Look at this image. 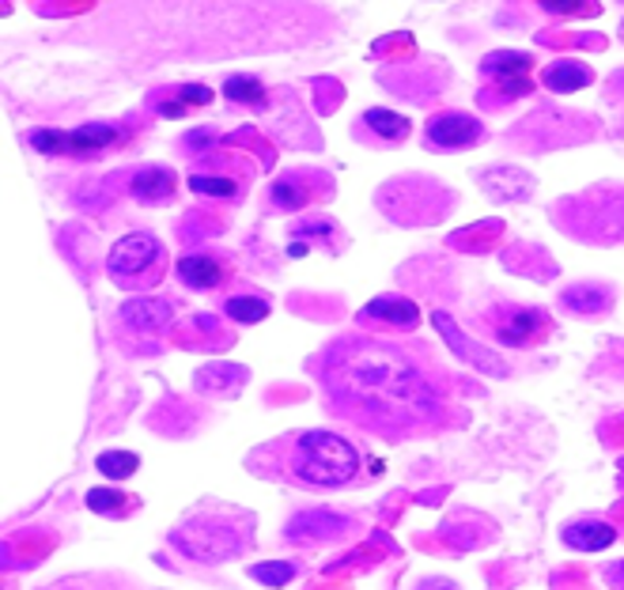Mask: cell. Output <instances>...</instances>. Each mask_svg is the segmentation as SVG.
Listing matches in <instances>:
<instances>
[{"mask_svg":"<svg viewBox=\"0 0 624 590\" xmlns=\"http://www.w3.org/2000/svg\"><path fill=\"white\" fill-rule=\"evenodd\" d=\"M314 371L330 413L382 440H412L447 421L443 383L412 348L352 333L333 341Z\"/></svg>","mask_w":624,"mask_h":590,"instance_id":"6da1fadb","label":"cell"},{"mask_svg":"<svg viewBox=\"0 0 624 590\" xmlns=\"http://www.w3.org/2000/svg\"><path fill=\"white\" fill-rule=\"evenodd\" d=\"M254 515L232 503H201L170 530V545L197 564H224L254 545Z\"/></svg>","mask_w":624,"mask_h":590,"instance_id":"7a4b0ae2","label":"cell"},{"mask_svg":"<svg viewBox=\"0 0 624 590\" xmlns=\"http://www.w3.org/2000/svg\"><path fill=\"white\" fill-rule=\"evenodd\" d=\"M284 478L303 489H349L360 481V451L344 435L311 427L281 443Z\"/></svg>","mask_w":624,"mask_h":590,"instance_id":"3957f363","label":"cell"},{"mask_svg":"<svg viewBox=\"0 0 624 590\" xmlns=\"http://www.w3.org/2000/svg\"><path fill=\"white\" fill-rule=\"evenodd\" d=\"M107 277L125 292H148L159 288L167 277V246L152 232H133L110 246L107 254Z\"/></svg>","mask_w":624,"mask_h":590,"instance_id":"277c9868","label":"cell"},{"mask_svg":"<svg viewBox=\"0 0 624 590\" xmlns=\"http://www.w3.org/2000/svg\"><path fill=\"white\" fill-rule=\"evenodd\" d=\"M481 326L488 330V337L504 348H537L553 333V318L545 307L496 299L493 307L481 314Z\"/></svg>","mask_w":624,"mask_h":590,"instance_id":"5b68a950","label":"cell"},{"mask_svg":"<svg viewBox=\"0 0 624 590\" xmlns=\"http://www.w3.org/2000/svg\"><path fill=\"white\" fill-rule=\"evenodd\" d=\"M534 57L523 53V50H496V53H485L481 57V76L488 83H493V95H481V102H496V107H504V102H515L523 99V95L534 91Z\"/></svg>","mask_w":624,"mask_h":590,"instance_id":"8992f818","label":"cell"},{"mask_svg":"<svg viewBox=\"0 0 624 590\" xmlns=\"http://www.w3.org/2000/svg\"><path fill=\"white\" fill-rule=\"evenodd\" d=\"M485 121L462 110H443L431 114L425 126V148L428 151H469L485 145Z\"/></svg>","mask_w":624,"mask_h":590,"instance_id":"52a82bcc","label":"cell"},{"mask_svg":"<svg viewBox=\"0 0 624 590\" xmlns=\"http://www.w3.org/2000/svg\"><path fill=\"white\" fill-rule=\"evenodd\" d=\"M333 194V178L322 175V170H287V175L276 178L269 186V205L281 208V213H295V208L325 201Z\"/></svg>","mask_w":624,"mask_h":590,"instance_id":"ba28073f","label":"cell"},{"mask_svg":"<svg viewBox=\"0 0 624 590\" xmlns=\"http://www.w3.org/2000/svg\"><path fill=\"white\" fill-rule=\"evenodd\" d=\"M175 273L186 288L216 292V288H224L227 277H232V262H227V254H216V250H189L186 258H178Z\"/></svg>","mask_w":624,"mask_h":590,"instance_id":"9c48e42d","label":"cell"},{"mask_svg":"<svg viewBox=\"0 0 624 590\" xmlns=\"http://www.w3.org/2000/svg\"><path fill=\"white\" fill-rule=\"evenodd\" d=\"M360 322L412 333L420 326V307L412 299H406V295H379V299H371L360 307Z\"/></svg>","mask_w":624,"mask_h":590,"instance_id":"30bf717a","label":"cell"},{"mask_svg":"<svg viewBox=\"0 0 624 590\" xmlns=\"http://www.w3.org/2000/svg\"><path fill=\"white\" fill-rule=\"evenodd\" d=\"M431 322H436V330L443 333V337L450 341V348H455L458 356L466 360V364H474L477 371H485V375H499V378L507 375V364H504V360L493 356V348L474 345V341H469L466 333L458 330L455 322H450V314H443V311H431Z\"/></svg>","mask_w":624,"mask_h":590,"instance_id":"8fae6325","label":"cell"},{"mask_svg":"<svg viewBox=\"0 0 624 590\" xmlns=\"http://www.w3.org/2000/svg\"><path fill=\"white\" fill-rule=\"evenodd\" d=\"M121 145V129L110 126V121H88L80 129H69V145H65V156L72 159H95L107 156Z\"/></svg>","mask_w":624,"mask_h":590,"instance_id":"7c38bea8","label":"cell"},{"mask_svg":"<svg viewBox=\"0 0 624 590\" xmlns=\"http://www.w3.org/2000/svg\"><path fill=\"white\" fill-rule=\"evenodd\" d=\"M213 99H216V91L205 88V83H170V88L152 95L159 118H186L189 110L208 107Z\"/></svg>","mask_w":624,"mask_h":590,"instance_id":"4fadbf2b","label":"cell"},{"mask_svg":"<svg viewBox=\"0 0 624 590\" xmlns=\"http://www.w3.org/2000/svg\"><path fill=\"white\" fill-rule=\"evenodd\" d=\"M254 183V170H238V175H232V170H216V175H208V170H194L189 175V189L201 197H216V201H243L246 186Z\"/></svg>","mask_w":624,"mask_h":590,"instance_id":"5bb4252c","label":"cell"},{"mask_svg":"<svg viewBox=\"0 0 624 590\" xmlns=\"http://www.w3.org/2000/svg\"><path fill=\"white\" fill-rule=\"evenodd\" d=\"M477 186L488 197H496V201H526L534 189V178L518 167H493V170H477Z\"/></svg>","mask_w":624,"mask_h":590,"instance_id":"9a60e30c","label":"cell"},{"mask_svg":"<svg viewBox=\"0 0 624 590\" xmlns=\"http://www.w3.org/2000/svg\"><path fill=\"white\" fill-rule=\"evenodd\" d=\"M121 318L129 322L133 330H144V333H167L170 326H175V311H170V303L156 299V295L129 299L121 307Z\"/></svg>","mask_w":624,"mask_h":590,"instance_id":"2e32d148","label":"cell"},{"mask_svg":"<svg viewBox=\"0 0 624 590\" xmlns=\"http://www.w3.org/2000/svg\"><path fill=\"white\" fill-rule=\"evenodd\" d=\"M175 186H178V178L170 167H140L137 175L129 178V194L137 197L140 205H170Z\"/></svg>","mask_w":624,"mask_h":590,"instance_id":"e0dca14e","label":"cell"},{"mask_svg":"<svg viewBox=\"0 0 624 590\" xmlns=\"http://www.w3.org/2000/svg\"><path fill=\"white\" fill-rule=\"evenodd\" d=\"M368 129L374 140H379V145H401V140L409 137L412 132V121L406 118V114H393V110H387V107H371V110H363L360 114V121H357V132H363ZM368 137V140H371Z\"/></svg>","mask_w":624,"mask_h":590,"instance_id":"ac0fdd59","label":"cell"},{"mask_svg":"<svg viewBox=\"0 0 624 590\" xmlns=\"http://www.w3.org/2000/svg\"><path fill=\"white\" fill-rule=\"evenodd\" d=\"M349 527H352L349 519H338L330 511H303V515L287 522V541H330V538H341Z\"/></svg>","mask_w":624,"mask_h":590,"instance_id":"d6986e66","label":"cell"},{"mask_svg":"<svg viewBox=\"0 0 624 590\" xmlns=\"http://www.w3.org/2000/svg\"><path fill=\"white\" fill-rule=\"evenodd\" d=\"M560 538L564 545L579 549V553H602V549H610L617 541V530L602 519H575L560 530Z\"/></svg>","mask_w":624,"mask_h":590,"instance_id":"ffe728a7","label":"cell"},{"mask_svg":"<svg viewBox=\"0 0 624 590\" xmlns=\"http://www.w3.org/2000/svg\"><path fill=\"white\" fill-rule=\"evenodd\" d=\"M564 311H575L583 314V318H598V314H606L613 307V292L606 284H572L568 292L560 295Z\"/></svg>","mask_w":624,"mask_h":590,"instance_id":"44dd1931","label":"cell"},{"mask_svg":"<svg viewBox=\"0 0 624 590\" xmlns=\"http://www.w3.org/2000/svg\"><path fill=\"white\" fill-rule=\"evenodd\" d=\"M591 80H594V72H591L583 61H553L549 69L542 72V83H545V88H549L553 95H572V91H583Z\"/></svg>","mask_w":624,"mask_h":590,"instance_id":"7402d4cb","label":"cell"},{"mask_svg":"<svg viewBox=\"0 0 624 590\" xmlns=\"http://www.w3.org/2000/svg\"><path fill=\"white\" fill-rule=\"evenodd\" d=\"M224 99L235 107H254L265 110V83L257 76H227L224 80Z\"/></svg>","mask_w":624,"mask_h":590,"instance_id":"603a6c76","label":"cell"},{"mask_svg":"<svg viewBox=\"0 0 624 590\" xmlns=\"http://www.w3.org/2000/svg\"><path fill=\"white\" fill-rule=\"evenodd\" d=\"M88 508L103 519H129L137 511V496H125V492L114 489H95L88 492Z\"/></svg>","mask_w":624,"mask_h":590,"instance_id":"cb8c5ba5","label":"cell"},{"mask_svg":"<svg viewBox=\"0 0 624 590\" xmlns=\"http://www.w3.org/2000/svg\"><path fill=\"white\" fill-rule=\"evenodd\" d=\"M224 314L238 326H254V322L269 318V299L265 295H232V299H224Z\"/></svg>","mask_w":624,"mask_h":590,"instance_id":"d4e9b609","label":"cell"},{"mask_svg":"<svg viewBox=\"0 0 624 590\" xmlns=\"http://www.w3.org/2000/svg\"><path fill=\"white\" fill-rule=\"evenodd\" d=\"M95 470H99L103 478H110V481H125V478H133V473L140 470V454H133V451H103L99 459H95Z\"/></svg>","mask_w":624,"mask_h":590,"instance_id":"484cf974","label":"cell"},{"mask_svg":"<svg viewBox=\"0 0 624 590\" xmlns=\"http://www.w3.org/2000/svg\"><path fill=\"white\" fill-rule=\"evenodd\" d=\"M250 576H254L257 583H265V587H284L287 579H295V568L276 560V564H254V568H250Z\"/></svg>","mask_w":624,"mask_h":590,"instance_id":"4316f807","label":"cell"},{"mask_svg":"<svg viewBox=\"0 0 624 590\" xmlns=\"http://www.w3.org/2000/svg\"><path fill=\"white\" fill-rule=\"evenodd\" d=\"M216 145H220V132L216 129H194L186 140H182V148H186L189 156H205V151L216 148Z\"/></svg>","mask_w":624,"mask_h":590,"instance_id":"83f0119b","label":"cell"},{"mask_svg":"<svg viewBox=\"0 0 624 590\" xmlns=\"http://www.w3.org/2000/svg\"><path fill=\"white\" fill-rule=\"evenodd\" d=\"M606 583H613V587H624V560H621V564L606 568Z\"/></svg>","mask_w":624,"mask_h":590,"instance_id":"f1b7e54d","label":"cell"}]
</instances>
